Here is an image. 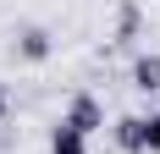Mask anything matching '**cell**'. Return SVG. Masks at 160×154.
<instances>
[{"mask_svg":"<svg viewBox=\"0 0 160 154\" xmlns=\"http://www.w3.org/2000/svg\"><path fill=\"white\" fill-rule=\"evenodd\" d=\"M6 110H11V99H6V83H0V121H6Z\"/></svg>","mask_w":160,"mask_h":154,"instance_id":"8","label":"cell"},{"mask_svg":"<svg viewBox=\"0 0 160 154\" xmlns=\"http://www.w3.org/2000/svg\"><path fill=\"white\" fill-rule=\"evenodd\" d=\"M144 154H160V110L144 116Z\"/></svg>","mask_w":160,"mask_h":154,"instance_id":"7","label":"cell"},{"mask_svg":"<svg viewBox=\"0 0 160 154\" xmlns=\"http://www.w3.org/2000/svg\"><path fill=\"white\" fill-rule=\"evenodd\" d=\"M116 143H122V154H144V116H122L116 121Z\"/></svg>","mask_w":160,"mask_h":154,"instance_id":"5","label":"cell"},{"mask_svg":"<svg viewBox=\"0 0 160 154\" xmlns=\"http://www.w3.org/2000/svg\"><path fill=\"white\" fill-rule=\"evenodd\" d=\"M138 22H144V11H138L132 0H122V11H116V39H111V44H132V39H138Z\"/></svg>","mask_w":160,"mask_h":154,"instance_id":"6","label":"cell"},{"mask_svg":"<svg viewBox=\"0 0 160 154\" xmlns=\"http://www.w3.org/2000/svg\"><path fill=\"white\" fill-rule=\"evenodd\" d=\"M66 127H78L83 138H94L99 127H105V105H99L94 94H78V99H72V105H66V116H61Z\"/></svg>","mask_w":160,"mask_h":154,"instance_id":"1","label":"cell"},{"mask_svg":"<svg viewBox=\"0 0 160 154\" xmlns=\"http://www.w3.org/2000/svg\"><path fill=\"white\" fill-rule=\"evenodd\" d=\"M50 55V33L44 28H22V39H17V61H44Z\"/></svg>","mask_w":160,"mask_h":154,"instance_id":"4","label":"cell"},{"mask_svg":"<svg viewBox=\"0 0 160 154\" xmlns=\"http://www.w3.org/2000/svg\"><path fill=\"white\" fill-rule=\"evenodd\" d=\"M132 88L138 94H160V55H138L132 61Z\"/></svg>","mask_w":160,"mask_h":154,"instance_id":"3","label":"cell"},{"mask_svg":"<svg viewBox=\"0 0 160 154\" xmlns=\"http://www.w3.org/2000/svg\"><path fill=\"white\" fill-rule=\"evenodd\" d=\"M50 154H88V138H83L78 127L55 121V132H50Z\"/></svg>","mask_w":160,"mask_h":154,"instance_id":"2","label":"cell"}]
</instances>
